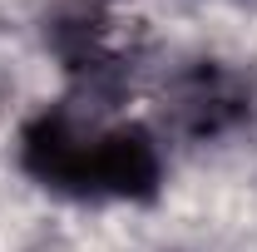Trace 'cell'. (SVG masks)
I'll return each instance as SVG.
<instances>
[{"label":"cell","mask_w":257,"mask_h":252,"mask_svg":"<svg viewBox=\"0 0 257 252\" xmlns=\"http://www.w3.org/2000/svg\"><path fill=\"white\" fill-rule=\"evenodd\" d=\"M20 163L35 183L69 198L139 203L163 183V149L139 119L114 114L99 94H74L40 109L20 134Z\"/></svg>","instance_id":"obj_1"},{"label":"cell","mask_w":257,"mask_h":252,"mask_svg":"<svg viewBox=\"0 0 257 252\" xmlns=\"http://www.w3.org/2000/svg\"><path fill=\"white\" fill-rule=\"evenodd\" d=\"M242 104H247V94L237 89L232 74L198 64V69H188L178 79V89H173V119L188 129V134H218L223 124H232L242 114Z\"/></svg>","instance_id":"obj_2"}]
</instances>
